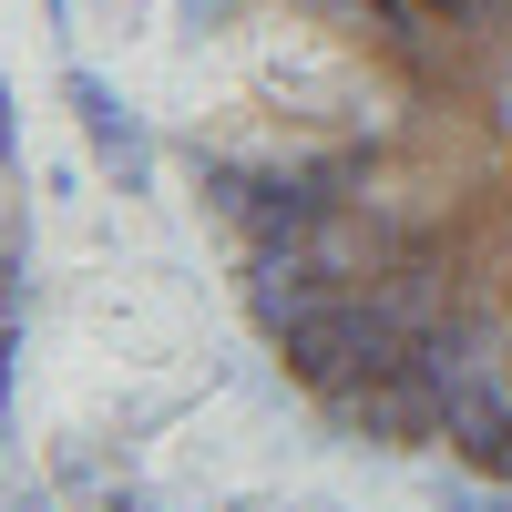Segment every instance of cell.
I'll return each instance as SVG.
<instances>
[{
	"mask_svg": "<svg viewBox=\"0 0 512 512\" xmlns=\"http://www.w3.org/2000/svg\"><path fill=\"white\" fill-rule=\"evenodd\" d=\"M175 164L328 431L512 482V0H185Z\"/></svg>",
	"mask_w": 512,
	"mask_h": 512,
	"instance_id": "obj_1",
	"label": "cell"
},
{
	"mask_svg": "<svg viewBox=\"0 0 512 512\" xmlns=\"http://www.w3.org/2000/svg\"><path fill=\"white\" fill-rule=\"evenodd\" d=\"M62 113L82 123V144H93V164H103V175H113L123 195H144V185H154V144H144V113L123 103V93H113L103 72H82V62H72V72H62Z\"/></svg>",
	"mask_w": 512,
	"mask_h": 512,
	"instance_id": "obj_2",
	"label": "cell"
},
{
	"mask_svg": "<svg viewBox=\"0 0 512 512\" xmlns=\"http://www.w3.org/2000/svg\"><path fill=\"white\" fill-rule=\"evenodd\" d=\"M52 11H62L72 41H134L154 21V0H52Z\"/></svg>",
	"mask_w": 512,
	"mask_h": 512,
	"instance_id": "obj_3",
	"label": "cell"
},
{
	"mask_svg": "<svg viewBox=\"0 0 512 512\" xmlns=\"http://www.w3.org/2000/svg\"><path fill=\"white\" fill-rule=\"evenodd\" d=\"M451 512H512V482H472V492H451Z\"/></svg>",
	"mask_w": 512,
	"mask_h": 512,
	"instance_id": "obj_4",
	"label": "cell"
},
{
	"mask_svg": "<svg viewBox=\"0 0 512 512\" xmlns=\"http://www.w3.org/2000/svg\"><path fill=\"white\" fill-rule=\"evenodd\" d=\"M103 512H164L154 492H134V482H123V492H103Z\"/></svg>",
	"mask_w": 512,
	"mask_h": 512,
	"instance_id": "obj_5",
	"label": "cell"
},
{
	"mask_svg": "<svg viewBox=\"0 0 512 512\" xmlns=\"http://www.w3.org/2000/svg\"><path fill=\"white\" fill-rule=\"evenodd\" d=\"M11 512H62V502H52V492H21V502H11Z\"/></svg>",
	"mask_w": 512,
	"mask_h": 512,
	"instance_id": "obj_6",
	"label": "cell"
},
{
	"mask_svg": "<svg viewBox=\"0 0 512 512\" xmlns=\"http://www.w3.org/2000/svg\"><path fill=\"white\" fill-rule=\"evenodd\" d=\"M277 512H338V502H277Z\"/></svg>",
	"mask_w": 512,
	"mask_h": 512,
	"instance_id": "obj_7",
	"label": "cell"
}]
</instances>
